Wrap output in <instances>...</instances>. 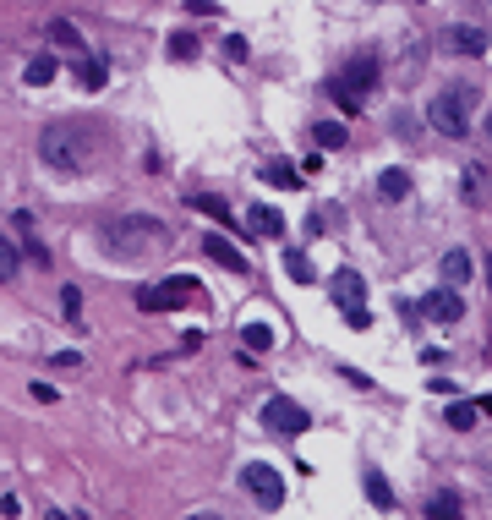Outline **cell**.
Returning a JSON list of instances; mask_svg holds the SVG:
<instances>
[{
  "label": "cell",
  "mask_w": 492,
  "mask_h": 520,
  "mask_svg": "<svg viewBox=\"0 0 492 520\" xmlns=\"http://www.w3.org/2000/svg\"><path fill=\"white\" fill-rule=\"evenodd\" d=\"M39 159L60 176H82L98 159V132L88 121H50L39 132Z\"/></svg>",
  "instance_id": "obj_1"
},
{
  "label": "cell",
  "mask_w": 492,
  "mask_h": 520,
  "mask_svg": "<svg viewBox=\"0 0 492 520\" xmlns=\"http://www.w3.org/2000/svg\"><path fill=\"white\" fill-rule=\"evenodd\" d=\"M164 241H170V231L153 219V214H126V219H110V225H98V247L115 252L121 264H137V257L159 252Z\"/></svg>",
  "instance_id": "obj_2"
},
{
  "label": "cell",
  "mask_w": 492,
  "mask_h": 520,
  "mask_svg": "<svg viewBox=\"0 0 492 520\" xmlns=\"http://www.w3.org/2000/svg\"><path fill=\"white\" fill-rule=\"evenodd\" d=\"M471 110H476V88L471 83H449L443 93H433L426 105V126L443 138H465L471 132Z\"/></svg>",
  "instance_id": "obj_3"
},
{
  "label": "cell",
  "mask_w": 492,
  "mask_h": 520,
  "mask_svg": "<svg viewBox=\"0 0 492 520\" xmlns=\"http://www.w3.org/2000/svg\"><path fill=\"white\" fill-rule=\"evenodd\" d=\"M378 77H383L378 55H350L334 72V83H328V93H334L345 110H361V99H367V88H378Z\"/></svg>",
  "instance_id": "obj_4"
},
{
  "label": "cell",
  "mask_w": 492,
  "mask_h": 520,
  "mask_svg": "<svg viewBox=\"0 0 492 520\" xmlns=\"http://www.w3.org/2000/svg\"><path fill=\"white\" fill-rule=\"evenodd\" d=\"M241 487H246L262 509H279V504H285V477H279L269 461H246V466H241Z\"/></svg>",
  "instance_id": "obj_5"
},
{
  "label": "cell",
  "mask_w": 492,
  "mask_h": 520,
  "mask_svg": "<svg viewBox=\"0 0 492 520\" xmlns=\"http://www.w3.org/2000/svg\"><path fill=\"white\" fill-rule=\"evenodd\" d=\"M262 428L279 433V438H295V433L312 428V416H307V406H295L290 395H274L269 406H262Z\"/></svg>",
  "instance_id": "obj_6"
},
{
  "label": "cell",
  "mask_w": 492,
  "mask_h": 520,
  "mask_svg": "<svg viewBox=\"0 0 492 520\" xmlns=\"http://www.w3.org/2000/svg\"><path fill=\"white\" fill-rule=\"evenodd\" d=\"M459 312H465V302H459L454 285H438V290H426V296H421V318L426 323H459Z\"/></svg>",
  "instance_id": "obj_7"
},
{
  "label": "cell",
  "mask_w": 492,
  "mask_h": 520,
  "mask_svg": "<svg viewBox=\"0 0 492 520\" xmlns=\"http://www.w3.org/2000/svg\"><path fill=\"white\" fill-rule=\"evenodd\" d=\"M487 28H476V22H454V28H443V50L449 55H487Z\"/></svg>",
  "instance_id": "obj_8"
},
{
  "label": "cell",
  "mask_w": 492,
  "mask_h": 520,
  "mask_svg": "<svg viewBox=\"0 0 492 520\" xmlns=\"http://www.w3.org/2000/svg\"><path fill=\"white\" fill-rule=\"evenodd\" d=\"M203 257H214V264L230 269V274H246V252L230 241L224 231H208V236H203Z\"/></svg>",
  "instance_id": "obj_9"
},
{
  "label": "cell",
  "mask_w": 492,
  "mask_h": 520,
  "mask_svg": "<svg viewBox=\"0 0 492 520\" xmlns=\"http://www.w3.org/2000/svg\"><path fill=\"white\" fill-rule=\"evenodd\" d=\"M186 302H203V285H197L191 274H170V280H159V307L164 312H176Z\"/></svg>",
  "instance_id": "obj_10"
},
{
  "label": "cell",
  "mask_w": 492,
  "mask_h": 520,
  "mask_svg": "<svg viewBox=\"0 0 492 520\" xmlns=\"http://www.w3.org/2000/svg\"><path fill=\"white\" fill-rule=\"evenodd\" d=\"M246 231L262 236V241H279V236H285V219H279V209H269V203H252V209H246Z\"/></svg>",
  "instance_id": "obj_11"
},
{
  "label": "cell",
  "mask_w": 492,
  "mask_h": 520,
  "mask_svg": "<svg viewBox=\"0 0 492 520\" xmlns=\"http://www.w3.org/2000/svg\"><path fill=\"white\" fill-rule=\"evenodd\" d=\"M334 302L340 307H367V280H361L355 269H340L334 274Z\"/></svg>",
  "instance_id": "obj_12"
},
{
  "label": "cell",
  "mask_w": 492,
  "mask_h": 520,
  "mask_svg": "<svg viewBox=\"0 0 492 520\" xmlns=\"http://www.w3.org/2000/svg\"><path fill=\"white\" fill-rule=\"evenodd\" d=\"M426 520H465V504H459L454 487H438V493H426Z\"/></svg>",
  "instance_id": "obj_13"
},
{
  "label": "cell",
  "mask_w": 492,
  "mask_h": 520,
  "mask_svg": "<svg viewBox=\"0 0 492 520\" xmlns=\"http://www.w3.org/2000/svg\"><path fill=\"white\" fill-rule=\"evenodd\" d=\"M378 198H383V203H405V198H410V170H400V165H394V170H378Z\"/></svg>",
  "instance_id": "obj_14"
},
{
  "label": "cell",
  "mask_w": 492,
  "mask_h": 520,
  "mask_svg": "<svg viewBox=\"0 0 492 520\" xmlns=\"http://www.w3.org/2000/svg\"><path fill=\"white\" fill-rule=\"evenodd\" d=\"M55 72H60V60H55L50 50H39V55H27L22 83H27V88H44V83H55Z\"/></svg>",
  "instance_id": "obj_15"
},
{
  "label": "cell",
  "mask_w": 492,
  "mask_h": 520,
  "mask_svg": "<svg viewBox=\"0 0 492 520\" xmlns=\"http://www.w3.org/2000/svg\"><path fill=\"white\" fill-rule=\"evenodd\" d=\"M438 269H443V285H465L471 269H476V257H471L465 247H454V252H443V264H438Z\"/></svg>",
  "instance_id": "obj_16"
},
{
  "label": "cell",
  "mask_w": 492,
  "mask_h": 520,
  "mask_svg": "<svg viewBox=\"0 0 492 520\" xmlns=\"http://www.w3.org/2000/svg\"><path fill=\"white\" fill-rule=\"evenodd\" d=\"M269 345H274V329H269V323H246V329H241V356H262Z\"/></svg>",
  "instance_id": "obj_17"
},
{
  "label": "cell",
  "mask_w": 492,
  "mask_h": 520,
  "mask_svg": "<svg viewBox=\"0 0 492 520\" xmlns=\"http://www.w3.org/2000/svg\"><path fill=\"white\" fill-rule=\"evenodd\" d=\"M285 274H290L295 285H312V280H317V269H312V257H307L301 247H290V252H285Z\"/></svg>",
  "instance_id": "obj_18"
},
{
  "label": "cell",
  "mask_w": 492,
  "mask_h": 520,
  "mask_svg": "<svg viewBox=\"0 0 492 520\" xmlns=\"http://www.w3.org/2000/svg\"><path fill=\"white\" fill-rule=\"evenodd\" d=\"M44 34H50V44H60V50H72V55H82V34H77V28L66 22V17H55V22L44 28Z\"/></svg>",
  "instance_id": "obj_19"
},
{
  "label": "cell",
  "mask_w": 492,
  "mask_h": 520,
  "mask_svg": "<svg viewBox=\"0 0 492 520\" xmlns=\"http://www.w3.org/2000/svg\"><path fill=\"white\" fill-rule=\"evenodd\" d=\"M197 209H203L208 219H219L224 231H246V219H236V214H230V203H224V198H197Z\"/></svg>",
  "instance_id": "obj_20"
},
{
  "label": "cell",
  "mask_w": 492,
  "mask_h": 520,
  "mask_svg": "<svg viewBox=\"0 0 492 520\" xmlns=\"http://www.w3.org/2000/svg\"><path fill=\"white\" fill-rule=\"evenodd\" d=\"M262 181H269V186H290V192H295V186H301L307 176H301V170H295V165H290V159H274V165H269V170H262Z\"/></svg>",
  "instance_id": "obj_21"
},
{
  "label": "cell",
  "mask_w": 492,
  "mask_h": 520,
  "mask_svg": "<svg viewBox=\"0 0 492 520\" xmlns=\"http://www.w3.org/2000/svg\"><path fill=\"white\" fill-rule=\"evenodd\" d=\"M312 143H317V148H345V126H340V121H317V126H312Z\"/></svg>",
  "instance_id": "obj_22"
},
{
  "label": "cell",
  "mask_w": 492,
  "mask_h": 520,
  "mask_svg": "<svg viewBox=\"0 0 492 520\" xmlns=\"http://www.w3.org/2000/svg\"><path fill=\"white\" fill-rule=\"evenodd\" d=\"M77 77H82V88H105L110 72H105V60H98V55H82L77 60Z\"/></svg>",
  "instance_id": "obj_23"
},
{
  "label": "cell",
  "mask_w": 492,
  "mask_h": 520,
  "mask_svg": "<svg viewBox=\"0 0 492 520\" xmlns=\"http://www.w3.org/2000/svg\"><path fill=\"white\" fill-rule=\"evenodd\" d=\"M443 416H449V428H459V433H471V428H476V406H471V400H454Z\"/></svg>",
  "instance_id": "obj_24"
},
{
  "label": "cell",
  "mask_w": 492,
  "mask_h": 520,
  "mask_svg": "<svg viewBox=\"0 0 492 520\" xmlns=\"http://www.w3.org/2000/svg\"><path fill=\"white\" fill-rule=\"evenodd\" d=\"M367 499H372L378 509H394V487H388L378 471H367Z\"/></svg>",
  "instance_id": "obj_25"
},
{
  "label": "cell",
  "mask_w": 492,
  "mask_h": 520,
  "mask_svg": "<svg viewBox=\"0 0 492 520\" xmlns=\"http://www.w3.org/2000/svg\"><path fill=\"white\" fill-rule=\"evenodd\" d=\"M459 192H465V198L476 203V198H481V192H487V170H481V165H471L465 176H459Z\"/></svg>",
  "instance_id": "obj_26"
},
{
  "label": "cell",
  "mask_w": 492,
  "mask_h": 520,
  "mask_svg": "<svg viewBox=\"0 0 492 520\" xmlns=\"http://www.w3.org/2000/svg\"><path fill=\"white\" fill-rule=\"evenodd\" d=\"M17 264H22V247L0 241V280H12V274H17Z\"/></svg>",
  "instance_id": "obj_27"
},
{
  "label": "cell",
  "mask_w": 492,
  "mask_h": 520,
  "mask_svg": "<svg viewBox=\"0 0 492 520\" xmlns=\"http://www.w3.org/2000/svg\"><path fill=\"white\" fill-rule=\"evenodd\" d=\"M60 312L72 318V323L82 318V290H77V285H66V290H60Z\"/></svg>",
  "instance_id": "obj_28"
},
{
  "label": "cell",
  "mask_w": 492,
  "mask_h": 520,
  "mask_svg": "<svg viewBox=\"0 0 492 520\" xmlns=\"http://www.w3.org/2000/svg\"><path fill=\"white\" fill-rule=\"evenodd\" d=\"M170 55H176V60H191V55H197V39H191V34H176V39H170Z\"/></svg>",
  "instance_id": "obj_29"
},
{
  "label": "cell",
  "mask_w": 492,
  "mask_h": 520,
  "mask_svg": "<svg viewBox=\"0 0 492 520\" xmlns=\"http://www.w3.org/2000/svg\"><path fill=\"white\" fill-rule=\"evenodd\" d=\"M137 307H143V312H164V307H159V285H137Z\"/></svg>",
  "instance_id": "obj_30"
},
{
  "label": "cell",
  "mask_w": 492,
  "mask_h": 520,
  "mask_svg": "<svg viewBox=\"0 0 492 520\" xmlns=\"http://www.w3.org/2000/svg\"><path fill=\"white\" fill-rule=\"evenodd\" d=\"M345 323L350 329H372V312L367 307H345Z\"/></svg>",
  "instance_id": "obj_31"
},
{
  "label": "cell",
  "mask_w": 492,
  "mask_h": 520,
  "mask_svg": "<svg viewBox=\"0 0 492 520\" xmlns=\"http://www.w3.org/2000/svg\"><path fill=\"white\" fill-rule=\"evenodd\" d=\"M224 55H230V60H246V39L230 34V39H224Z\"/></svg>",
  "instance_id": "obj_32"
},
{
  "label": "cell",
  "mask_w": 492,
  "mask_h": 520,
  "mask_svg": "<svg viewBox=\"0 0 492 520\" xmlns=\"http://www.w3.org/2000/svg\"><path fill=\"white\" fill-rule=\"evenodd\" d=\"M186 12H191V17H219L214 0H186Z\"/></svg>",
  "instance_id": "obj_33"
},
{
  "label": "cell",
  "mask_w": 492,
  "mask_h": 520,
  "mask_svg": "<svg viewBox=\"0 0 492 520\" xmlns=\"http://www.w3.org/2000/svg\"><path fill=\"white\" fill-rule=\"evenodd\" d=\"M27 395H33V400H44V406H55V400H60V395H55V383H33Z\"/></svg>",
  "instance_id": "obj_34"
},
{
  "label": "cell",
  "mask_w": 492,
  "mask_h": 520,
  "mask_svg": "<svg viewBox=\"0 0 492 520\" xmlns=\"http://www.w3.org/2000/svg\"><path fill=\"white\" fill-rule=\"evenodd\" d=\"M55 367H82V351H55Z\"/></svg>",
  "instance_id": "obj_35"
},
{
  "label": "cell",
  "mask_w": 492,
  "mask_h": 520,
  "mask_svg": "<svg viewBox=\"0 0 492 520\" xmlns=\"http://www.w3.org/2000/svg\"><path fill=\"white\" fill-rule=\"evenodd\" d=\"M186 520H224V515H214V509H197V515H186Z\"/></svg>",
  "instance_id": "obj_36"
},
{
  "label": "cell",
  "mask_w": 492,
  "mask_h": 520,
  "mask_svg": "<svg viewBox=\"0 0 492 520\" xmlns=\"http://www.w3.org/2000/svg\"><path fill=\"white\" fill-rule=\"evenodd\" d=\"M487 290H492V257H487Z\"/></svg>",
  "instance_id": "obj_37"
}]
</instances>
